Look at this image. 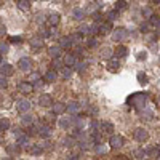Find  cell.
<instances>
[{"label":"cell","mask_w":160,"mask_h":160,"mask_svg":"<svg viewBox=\"0 0 160 160\" xmlns=\"http://www.w3.org/2000/svg\"><path fill=\"white\" fill-rule=\"evenodd\" d=\"M147 99H149V96H147V93H135V95H131L127 101H128V104L131 106V107H135L136 110H143V109H146V106H147Z\"/></svg>","instance_id":"1"},{"label":"cell","mask_w":160,"mask_h":160,"mask_svg":"<svg viewBox=\"0 0 160 160\" xmlns=\"http://www.w3.org/2000/svg\"><path fill=\"white\" fill-rule=\"evenodd\" d=\"M127 37H128V31L125 29V27H119V29H115L114 34H112L114 42H123Z\"/></svg>","instance_id":"2"},{"label":"cell","mask_w":160,"mask_h":160,"mask_svg":"<svg viewBox=\"0 0 160 160\" xmlns=\"http://www.w3.org/2000/svg\"><path fill=\"white\" fill-rule=\"evenodd\" d=\"M109 144H110L112 149H119V147H122L125 144V139H123V136H120V135H112L110 139H109Z\"/></svg>","instance_id":"3"},{"label":"cell","mask_w":160,"mask_h":160,"mask_svg":"<svg viewBox=\"0 0 160 160\" xmlns=\"http://www.w3.org/2000/svg\"><path fill=\"white\" fill-rule=\"evenodd\" d=\"M18 90H19L21 95H31L32 90H34V85H32V82H21L19 85H18Z\"/></svg>","instance_id":"4"},{"label":"cell","mask_w":160,"mask_h":160,"mask_svg":"<svg viewBox=\"0 0 160 160\" xmlns=\"http://www.w3.org/2000/svg\"><path fill=\"white\" fill-rule=\"evenodd\" d=\"M31 101H27V99H19L16 102V109H18V112H21V114H26V112H29V109H31Z\"/></svg>","instance_id":"5"},{"label":"cell","mask_w":160,"mask_h":160,"mask_svg":"<svg viewBox=\"0 0 160 160\" xmlns=\"http://www.w3.org/2000/svg\"><path fill=\"white\" fill-rule=\"evenodd\" d=\"M133 136H135L136 141H139V143H144V141H147V138H149V133H147L146 128H136Z\"/></svg>","instance_id":"6"},{"label":"cell","mask_w":160,"mask_h":160,"mask_svg":"<svg viewBox=\"0 0 160 160\" xmlns=\"http://www.w3.org/2000/svg\"><path fill=\"white\" fill-rule=\"evenodd\" d=\"M110 31H112V24H110L109 19H107V21H102V23L98 26V34H99V35H107Z\"/></svg>","instance_id":"7"},{"label":"cell","mask_w":160,"mask_h":160,"mask_svg":"<svg viewBox=\"0 0 160 160\" xmlns=\"http://www.w3.org/2000/svg\"><path fill=\"white\" fill-rule=\"evenodd\" d=\"M32 67V61L29 58H21L19 61H18V69L23 71V72H27V71H31Z\"/></svg>","instance_id":"8"},{"label":"cell","mask_w":160,"mask_h":160,"mask_svg":"<svg viewBox=\"0 0 160 160\" xmlns=\"http://www.w3.org/2000/svg\"><path fill=\"white\" fill-rule=\"evenodd\" d=\"M26 150L32 155H40L43 152V147H42V144H27Z\"/></svg>","instance_id":"9"},{"label":"cell","mask_w":160,"mask_h":160,"mask_svg":"<svg viewBox=\"0 0 160 160\" xmlns=\"http://www.w3.org/2000/svg\"><path fill=\"white\" fill-rule=\"evenodd\" d=\"M51 107H53V112H54L56 115H61V114H64V112L67 110V104H64V102H61V101L54 102Z\"/></svg>","instance_id":"10"},{"label":"cell","mask_w":160,"mask_h":160,"mask_svg":"<svg viewBox=\"0 0 160 160\" xmlns=\"http://www.w3.org/2000/svg\"><path fill=\"white\" fill-rule=\"evenodd\" d=\"M39 104H40L42 107H51V106H53V98L45 93V95H42V96L39 98Z\"/></svg>","instance_id":"11"},{"label":"cell","mask_w":160,"mask_h":160,"mask_svg":"<svg viewBox=\"0 0 160 160\" xmlns=\"http://www.w3.org/2000/svg\"><path fill=\"white\" fill-rule=\"evenodd\" d=\"M107 69H109L110 72H117V71L120 69V63H119L117 56H115V58H109V61H107Z\"/></svg>","instance_id":"12"},{"label":"cell","mask_w":160,"mask_h":160,"mask_svg":"<svg viewBox=\"0 0 160 160\" xmlns=\"http://www.w3.org/2000/svg\"><path fill=\"white\" fill-rule=\"evenodd\" d=\"M51 135V125L50 123H43L40 125V130H39V136H42V138H48Z\"/></svg>","instance_id":"13"},{"label":"cell","mask_w":160,"mask_h":160,"mask_svg":"<svg viewBox=\"0 0 160 160\" xmlns=\"http://www.w3.org/2000/svg\"><path fill=\"white\" fill-rule=\"evenodd\" d=\"M80 109H82L80 102H77V101H71V102H67V112H69V114L75 115L77 112H80Z\"/></svg>","instance_id":"14"},{"label":"cell","mask_w":160,"mask_h":160,"mask_svg":"<svg viewBox=\"0 0 160 160\" xmlns=\"http://www.w3.org/2000/svg\"><path fill=\"white\" fill-rule=\"evenodd\" d=\"M0 72H2V75H6V77H10V75H13L15 69L11 64L8 63H2V66H0Z\"/></svg>","instance_id":"15"},{"label":"cell","mask_w":160,"mask_h":160,"mask_svg":"<svg viewBox=\"0 0 160 160\" xmlns=\"http://www.w3.org/2000/svg\"><path fill=\"white\" fill-rule=\"evenodd\" d=\"M72 45H74V42H72V39H71V35H69V37H61V39H59V46H61L63 50L72 48Z\"/></svg>","instance_id":"16"},{"label":"cell","mask_w":160,"mask_h":160,"mask_svg":"<svg viewBox=\"0 0 160 160\" xmlns=\"http://www.w3.org/2000/svg\"><path fill=\"white\" fill-rule=\"evenodd\" d=\"M46 24H48L50 27H56L59 24V15L58 13H51L48 18H46Z\"/></svg>","instance_id":"17"},{"label":"cell","mask_w":160,"mask_h":160,"mask_svg":"<svg viewBox=\"0 0 160 160\" xmlns=\"http://www.w3.org/2000/svg\"><path fill=\"white\" fill-rule=\"evenodd\" d=\"M64 63H66V66H69V67H74V66L77 64V56L74 53H67L64 56Z\"/></svg>","instance_id":"18"},{"label":"cell","mask_w":160,"mask_h":160,"mask_svg":"<svg viewBox=\"0 0 160 160\" xmlns=\"http://www.w3.org/2000/svg\"><path fill=\"white\" fill-rule=\"evenodd\" d=\"M56 79H58V74H56V69H50V71H46L45 75H43V80L45 82H54Z\"/></svg>","instance_id":"19"},{"label":"cell","mask_w":160,"mask_h":160,"mask_svg":"<svg viewBox=\"0 0 160 160\" xmlns=\"http://www.w3.org/2000/svg\"><path fill=\"white\" fill-rule=\"evenodd\" d=\"M6 152L10 155H18L21 152V144L16 143V144H11V146H6Z\"/></svg>","instance_id":"20"},{"label":"cell","mask_w":160,"mask_h":160,"mask_svg":"<svg viewBox=\"0 0 160 160\" xmlns=\"http://www.w3.org/2000/svg\"><path fill=\"white\" fill-rule=\"evenodd\" d=\"M29 43H31V46L34 50H39L43 46V37H34V39H31Z\"/></svg>","instance_id":"21"},{"label":"cell","mask_w":160,"mask_h":160,"mask_svg":"<svg viewBox=\"0 0 160 160\" xmlns=\"http://www.w3.org/2000/svg\"><path fill=\"white\" fill-rule=\"evenodd\" d=\"M61 51H63V48H61L59 45L58 46H50V48H48V54L51 56V58H59Z\"/></svg>","instance_id":"22"},{"label":"cell","mask_w":160,"mask_h":160,"mask_svg":"<svg viewBox=\"0 0 160 160\" xmlns=\"http://www.w3.org/2000/svg\"><path fill=\"white\" fill-rule=\"evenodd\" d=\"M114 53H115L117 58H125V56L128 54V48H127V46H123V45H119Z\"/></svg>","instance_id":"23"},{"label":"cell","mask_w":160,"mask_h":160,"mask_svg":"<svg viewBox=\"0 0 160 160\" xmlns=\"http://www.w3.org/2000/svg\"><path fill=\"white\" fill-rule=\"evenodd\" d=\"M114 131V127L109 122H101V133H107V135H112Z\"/></svg>","instance_id":"24"},{"label":"cell","mask_w":160,"mask_h":160,"mask_svg":"<svg viewBox=\"0 0 160 160\" xmlns=\"http://www.w3.org/2000/svg\"><path fill=\"white\" fill-rule=\"evenodd\" d=\"M64 66H66L64 59H61V58H53V63H51V67H53V69L61 71V69L64 67Z\"/></svg>","instance_id":"25"},{"label":"cell","mask_w":160,"mask_h":160,"mask_svg":"<svg viewBox=\"0 0 160 160\" xmlns=\"http://www.w3.org/2000/svg\"><path fill=\"white\" fill-rule=\"evenodd\" d=\"M59 125L63 128H71L74 125V117H64V119H59Z\"/></svg>","instance_id":"26"},{"label":"cell","mask_w":160,"mask_h":160,"mask_svg":"<svg viewBox=\"0 0 160 160\" xmlns=\"http://www.w3.org/2000/svg\"><path fill=\"white\" fill-rule=\"evenodd\" d=\"M85 10H82V8H75V10L72 11V18L74 19H77V21H80V19H83L85 18Z\"/></svg>","instance_id":"27"},{"label":"cell","mask_w":160,"mask_h":160,"mask_svg":"<svg viewBox=\"0 0 160 160\" xmlns=\"http://www.w3.org/2000/svg\"><path fill=\"white\" fill-rule=\"evenodd\" d=\"M31 2L32 0H18V8L23 11H27L31 8Z\"/></svg>","instance_id":"28"},{"label":"cell","mask_w":160,"mask_h":160,"mask_svg":"<svg viewBox=\"0 0 160 160\" xmlns=\"http://www.w3.org/2000/svg\"><path fill=\"white\" fill-rule=\"evenodd\" d=\"M16 143H19L21 146H27V144H29V135L23 133L19 136H16Z\"/></svg>","instance_id":"29"},{"label":"cell","mask_w":160,"mask_h":160,"mask_svg":"<svg viewBox=\"0 0 160 160\" xmlns=\"http://www.w3.org/2000/svg\"><path fill=\"white\" fill-rule=\"evenodd\" d=\"M71 39H72L74 45H80V42L83 40V34L77 31V32H74V34H71Z\"/></svg>","instance_id":"30"},{"label":"cell","mask_w":160,"mask_h":160,"mask_svg":"<svg viewBox=\"0 0 160 160\" xmlns=\"http://www.w3.org/2000/svg\"><path fill=\"white\" fill-rule=\"evenodd\" d=\"M32 123H34V117H32V115L24 114V115L21 117V125H24V127H31Z\"/></svg>","instance_id":"31"},{"label":"cell","mask_w":160,"mask_h":160,"mask_svg":"<svg viewBox=\"0 0 160 160\" xmlns=\"http://www.w3.org/2000/svg\"><path fill=\"white\" fill-rule=\"evenodd\" d=\"M74 144H79V143H77V138H75V136H67V138L64 139V146H66V147H72Z\"/></svg>","instance_id":"32"},{"label":"cell","mask_w":160,"mask_h":160,"mask_svg":"<svg viewBox=\"0 0 160 160\" xmlns=\"http://www.w3.org/2000/svg\"><path fill=\"white\" fill-rule=\"evenodd\" d=\"M8 128H10V120L2 117V119H0V131H6Z\"/></svg>","instance_id":"33"},{"label":"cell","mask_w":160,"mask_h":160,"mask_svg":"<svg viewBox=\"0 0 160 160\" xmlns=\"http://www.w3.org/2000/svg\"><path fill=\"white\" fill-rule=\"evenodd\" d=\"M79 32H82L83 35H91V26H88V24H82V26L79 27Z\"/></svg>","instance_id":"34"},{"label":"cell","mask_w":160,"mask_h":160,"mask_svg":"<svg viewBox=\"0 0 160 160\" xmlns=\"http://www.w3.org/2000/svg\"><path fill=\"white\" fill-rule=\"evenodd\" d=\"M95 150H96V154H106L107 152V147H106V144L98 143V144H95Z\"/></svg>","instance_id":"35"},{"label":"cell","mask_w":160,"mask_h":160,"mask_svg":"<svg viewBox=\"0 0 160 160\" xmlns=\"http://www.w3.org/2000/svg\"><path fill=\"white\" fill-rule=\"evenodd\" d=\"M149 23L152 24V27H158L160 26V16L158 15H152L149 18Z\"/></svg>","instance_id":"36"},{"label":"cell","mask_w":160,"mask_h":160,"mask_svg":"<svg viewBox=\"0 0 160 160\" xmlns=\"http://www.w3.org/2000/svg\"><path fill=\"white\" fill-rule=\"evenodd\" d=\"M133 157L135 158H144L147 155H146V150L144 149H136V150H133Z\"/></svg>","instance_id":"37"},{"label":"cell","mask_w":160,"mask_h":160,"mask_svg":"<svg viewBox=\"0 0 160 160\" xmlns=\"http://www.w3.org/2000/svg\"><path fill=\"white\" fill-rule=\"evenodd\" d=\"M127 6H128V3H127V0H119V2L115 3V10H127Z\"/></svg>","instance_id":"38"},{"label":"cell","mask_w":160,"mask_h":160,"mask_svg":"<svg viewBox=\"0 0 160 160\" xmlns=\"http://www.w3.org/2000/svg\"><path fill=\"white\" fill-rule=\"evenodd\" d=\"M61 75H63L64 79H69V77H71V75H72V71L69 69V66H66V67L61 69Z\"/></svg>","instance_id":"39"},{"label":"cell","mask_w":160,"mask_h":160,"mask_svg":"<svg viewBox=\"0 0 160 160\" xmlns=\"http://www.w3.org/2000/svg\"><path fill=\"white\" fill-rule=\"evenodd\" d=\"M8 42L10 43H16V45H19L21 42H23V37H19V35H11V37H8Z\"/></svg>","instance_id":"40"},{"label":"cell","mask_w":160,"mask_h":160,"mask_svg":"<svg viewBox=\"0 0 160 160\" xmlns=\"http://www.w3.org/2000/svg\"><path fill=\"white\" fill-rule=\"evenodd\" d=\"M141 13H143L144 18H150V16L154 15V13H152V8H150V6H144L143 10H141Z\"/></svg>","instance_id":"41"},{"label":"cell","mask_w":160,"mask_h":160,"mask_svg":"<svg viewBox=\"0 0 160 160\" xmlns=\"http://www.w3.org/2000/svg\"><path fill=\"white\" fill-rule=\"evenodd\" d=\"M117 18H119V10H112V11L107 13V19L109 21H115Z\"/></svg>","instance_id":"42"},{"label":"cell","mask_w":160,"mask_h":160,"mask_svg":"<svg viewBox=\"0 0 160 160\" xmlns=\"http://www.w3.org/2000/svg\"><path fill=\"white\" fill-rule=\"evenodd\" d=\"M141 117H143V120H150V119H152V112L143 109V110H141Z\"/></svg>","instance_id":"43"},{"label":"cell","mask_w":160,"mask_h":160,"mask_svg":"<svg viewBox=\"0 0 160 160\" xmlns=\"http://www.w3.org/2000/svg\"><path fill=\"white\" fill-rule=\"evenodd\" d=\"M83 123H85V120L80 119V117H74V125L77 128H83Z\"/></svg>","instance_id":"44"},{"label":"cell","mask_w":160,"mask_h":160,"mask_svg":"<svg viewBox=\"0 0 160 160\" xmlns=\"http://www.w3.org/2000/svg\"><path fill=\"white\" fill-rule=\"evenodd\" d=\"M138 82H139V83H143V85H146V83H147V77H146V74L139 72V74H138Z\"/></svg>","instance_id":"45"},{"label":"cell","mask_w":160,"mask_h":160,"mask_svg":"<svg viewBox=\"0 0 160 160\" xmlns=\"http://www.w3.org/2000/svg\"><path fill=\"white\" fill-rule=\"evenodd\" d=\"M39 80H40V75L37 74V72H34V74H31V75H29V82L35 83V82H39Z\"/></svg>","instance_id":"46"},{"label":"cell","mask_w":160,"mask_h":160,"mask_svg":"<svg viewBox=\"0 0 160 160\" xmlns=\"http://www.w3.org/2000/svg\"><path fill=\"white\" fill-rule=\"evenodd\" d=\"M6 85H8L6 75H2V77H0V87H2V88H6Z\"/></svg>","instance_id":"47"},{"label":"cell","mask_w":160,"mask_h":160,"mask_svg":"<svg viewBox=\"0 0 160 160\" xmlns=\"http://www.w3.org/2000/svg\"><path fill=\"white\" fill-rule=\"evenodd\" d=\"M150 26H152L150 23H143V24H141V32H147Z\"/></svg>","instance_id":"48"},{"label":"cell","mask_w":160,"mask_h":160,"mask_svg":"<svg viewBox=\"0 0 160 160\" xmlns=\"http://www.w3.org/2000/svg\"><path fill=\"white\" fill-rule=\"evenodd\" d=\"M0 53H2V54H6V53H8V45L3 43V42H2V45H0Z\"/></svg>","instance_id":"49"},{"label":"cell","mask_w":160,"mask_h":160,"mask_svg":"<svg viewBox=\"0 0 160 160\" xmlns=\"http://www.w3.org/2000/svg\"><path fill=\"white\" fill-rule=\"evenodd\" d=\"M136 58H138V61H143V59H146V58H147V53H146V51H139Z\"/></svg>","instance_id":"50"},{"label":"cell","mask_w":160,"mask_h":160,"mask_svg":"<svg viewBox=\"0 0 160 160\" xmlns=\"http://www.w3.org/2000/svg\"><path fill=\"white\" fill-rule=\"evenodd\" d=\"M96 45H98V40H96V39H90L88 43H87L88 48H93V46H96Z\"/></svg>","instance_id":"51"},{"label":"cell","mask_w":160,"mask_h":160,"mask_svg":"<svg viewBox=\"0 0 160 160\" xmlns=\"http://www.w3.org/2000/svg\"><path fill=\"white\" fill-rule=\"evenodd\" d=\"M96 10H98V5H90L85 11H87V13H93V11H96Z\"/></svg>","instance_id":"52"},{"label":"cell","mask_w":160,"mask_h":160,"mask_svg":"<svg viewBox=\"0 0 160 160\" xmlns=\"http://www.w3.org/2000/svg\"><path fill=\"white\" fill-rule=\"evenodd\" d=\"M110 53H112V51H110L109 48H106V50H102L101 54H102V58H110Z\"/></svg>","instance_id":"53"},{"label":"cell","mask_w":160,"mask_h":160,"mask_svg":"<svg viewBox=\"0 0 160 160\" xmlns=\"http://www.w3.org/2000/svg\"><path fill=\"white\" fill-rule=\"evenodd\" d=\"M23 133H24V131H23L21 128H15V131H13L15 136H19V135H23Z\"/></svg>","instance_id":"54"},{"label":"cell","mask_w":160,"mask_h":160,"mask_svg":"<svg viewBox=\"0 0 160 160\" xmlns=\"http://www.w3.org/2000/svg\"><path fill=\"white\" fill-rule=\"evenodd\" d=\"M67 158H69V160H77V158H80V155H79V154H71Z\"/></svg>","instance_id":"55"},{"label":"cell","mask_w":160,"mask_h":160,"mask_svg":"<svg viewBox=\"0 0 160 160\" xmlns=\"http://www.w3.org/2000/svg\"><path fill=\"white\" fill-rule=\"evenodd\" d=\"M146 150V155H150V154H154V150L155 149H152V147H147V149H144Z\"/></svg>","instance_id":"56"},{"label":"cell","mask_w":160,"mask_h":160,"mask_svg":"<svg viewBox=\"0 0 160 160\" xmlns=\"http://www.w3.org/2000/svg\"><path fill=\"white\" fill-rule=\"evenodd\" d=\"M0 29H2V31H0L2 34H5V32H6V29H5V26H3V24H2V27H0Z\"/></svg>","instance_id":"57"},{"label":"cell","mask_w":160,"mask_h":160,"mask_svg":"<svg viewBox=\"0 0 160 160\" xmlns=\"http://www.w3.org/2000/svg\"><path fill=\"white\" fill-rule=\"evenodd\" d=\"M150 3H158L160 5V0H150Z\"/></svg>","instance_id":"58"},{"label":"cell","mask_w":160,"mask_h":160,"mask_svg":"<svg viewBox=\"0 0 160 160\" xmlns=\"http://www.w3.org/2000/svg\"><path fill=\"white\" fill-rule=\"evenodd\" d=\"M155 150H157V154H160V144H157V147H155Z\"/></svg>","instance_id":"59"},{"label":"cell","mask_w":160,"mask_h":160,"mask_svg":"<svg viewBox=\"0 0 160 160\" xmlns=\"http://www.w3.org/2000/svg\"><path fill=\"white\" fill-rule=\"evenodd\" d=\"M157 35H158V37H160V26H158V27H157Z\"/></svg>","instance_id":"60"}]
</instances>
